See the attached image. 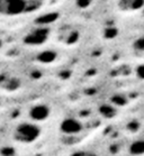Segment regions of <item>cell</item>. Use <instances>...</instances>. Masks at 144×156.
Instances as JSON below:
<instances>
[{
	"mask_svg": "<svg viewBox=\"0 0 144 156\" xmlns=\"http://www.w3.org/2000/svg\"><path fill=\"white\" fill-rule=\"evenodd\" d=\"M42 135V128L39 124L33 122L31 120L20 121L15 126L13 130V138L19 144L31 145L36 140H39Z\"/></svg>",
	"mask_w": 144,
	"mask_h": 156,
	"instance_id": "1",
	"label": "cell"
},
{
	"mask_svg": "<svg viewBox=\"0 0 144 156\" xmlns=\"http://www.w3.org/2000/svg\"><path fill=\"white\" fill-rule=\"evenodd\" d=\"M84 126L82 121L74 117H68L62 119L59 125V130L65 136H76L82 133Z\"/></svg>",
	"mask_w": 144,
	"mask_h": 156,
	"instance_id": "2",
	"label": "cell"
},
{
	"mask_svg": "<svg viewBox=\"0 0 144 156\" xmlns=\"http://www.w3.org/2000/svg\"><path fill=\"white\" fill-rule=\"evenodd\" d=\"M28 8L27 0H2L0 2V10L9 16L23 14Z\"/></svg>",
	"mask_w": 144,
	"mask_h": 156,
	"instance_id": "3",
	"label": "cell"
},
{
	"mask_svg": "<svg viewBox=\"0 0 144 156\" xmlns=\"http://www.w3.org/2000/svg\"><path fill=\"white\" fill-rule=\"evenodd\" d=\"M28 117L36 124L44 122L51 117V108L46 103H35L28 110Z\"/></svg>",
	"mask_w": 144,
	"mask_h": 156,
	"instance_id": "4",
	"label": "cell"
},
{
	"mask_svg": "<svg viewBox=\"0 0 144 156\" xmlns=\"http://www.w3.org/2000/svg\"><path fill=\"white\" fill-rule=\"evenodd\" d=\"M49 36V30L46 28H37L29 33L26 37H25V43L27 45H32V46H37V45H42L43 43L46 42Z\"/></svg>",
	"mask_w": 144,
	"mask_h": 156,
	"instance_id": "5",
	"label": "cell"
},
{
	"mask_svg": "<svg viewBox=\"0 0 144 156\" xmlns=\"http://www.w3.org/2000/svg\"><path fill=\"white\" fill-rule=\"evenodd\" d=\"M128 153L132 156H144V138L135 139L128 146Z\"/></svg>",
	"mask_w": 144,
	"mask_h": 156,
	"instance_id": "6",
	"label": "cell"
},
{
	"mask_svg": "<svg viewBox=\"0 0 144 156\" xmlns=\"http://www.w3.org/2000/svg\"><path fill=\"white\" fill-rule=\"evenodd\" d=\"M55 58H56V53L54 51H50V50L43 51V52H41L37 55V61L43 64L53 63L55 61Z\"/></svg>",
	"mask_w": 144,
	"mask_h": 156,
	"instance_id": "7",
	"label": "cell"
},
{
	"mask_svg": "<svg viewBox=\"0 0 144 156\" xmlns=\"http://www.w3.org/2000/svg\"><path fill=\"white\" fill-rule=\"evenodd\" d=\"M122 5L124 9L127 10H138L143 8L144 0H123V4H120V6Z\"/></svg>",
	"mask_w": 144,
	"mask_h": 156,
	"instance_id": "8",
	"label": "cell"
},
{
	"mask_svg": "<svg viewBox=\"0 0 144 156\" xmlns=\"http://www.w3.org/2000/svg\"><path fill=\"white\" fill-rule=\"evenodd\" d=\"M99 110H100V114L106 118H110L115 115V109L110 105H104V106L100 107Z\"/></svg>",
	"mask_w": 144,
	"mask_h": 156,
	"instance_id": "9",
	"label": "cell"
},
{
	"mask_svg": "<svg viewBox=\"0 0 144 156\" xmlns=\"http://www.w3.org/2000/svg\"><path fill=\"white\" fill-rule=\"evenodd\" d=\"M133 48L136 52H144V36L138 37L133 43Z\"/></svg>",
	"mask_w": 144,
	"mask_h": 156,
	"instance_id": "10",
	"label": "cell"
},
{
	"mask_svg": "<svg viewBox=\"0 0 144 156\" xmlns=\"http://www.w3.org/2000/svg\"><path fill=\"white\" fill-rule=\"evenodd\" d=\"M69 156H97V154L90 152V151H84V149H79V151H74L71 153Z\"/></svg>",
	"mask_w": 144,
	"mask_h": 156,
	"instance_id": "11",
	"label": "cell"
},
{
	"mask_svg": "<svg viewBox=\"0 0 144 156\" xmlns=\"http://www.w3.org/2000/svg\"><path fill=\"white\" fill-rule=\"evenodd\" d=\"M112 103L117 105V106L125 105L126 103V98L124 96H120V94H116V96L112 97Z\"/></svg>",
	"mask_w": 144,
	"mask_h": 156,
	"instance_id": "12",
	"label": "cell"
},
{
	"mask_svg": "<svg viewBox=\"0 0 144 156\" xmlns=\"http://www.w3.org/2000/svg\"><path fill=\"white\" fill-rule=\"evenodd\" d=\"M76 4L79 8L81 9H84V8H88L91 4V0H77Z\"/></svg>",
	"mask_w": 144,
	"mask_h": 156,
	"instance_id": "13",
	"label": "cell"
},
{
	"mask_svg": "<svg viewBox=\"0 0 144 156\" xmlns=\"http://www.w3.org/2000/svg\"><path fill=\"white\" fill-rule=\"evenodd\" d=\"M136 75L141 80H144V64L142 65H138L136 69Z\"/></svg>",
	"mask_w": 144,
	"mask_h": 156,
	"instance_id": "14",
	"label": "cell"
},
{
	"mask_svg": "<svg viewBox=\"0 0 144 156\" xmlns=\"http://www.w3.org/2000/svg\"><path fill=\"white\" fill-rule=\"evenodd\" d=\"M2 45H4V43H2V41L0 39V50H1V47H2Z\"/></svg>",
	"mask_w": 144,
	"mask_h": 156,
	"instance_id": "15",
	"label": "cell"
},
{
	"mask_svg": "<svg viewBox=\"0 0 144 156\" xmlns=\"http://www.w3.org/2000/svg\"><path fill=\"white\" fill-rule=\"evenodd\" d=\"M33 1H41V0H33Z\"/></svg>",
	"mask_w": 144,
	"mask_h": 156,
	"instance_id": "16",
	"label": "cell"
}]
</instances>
